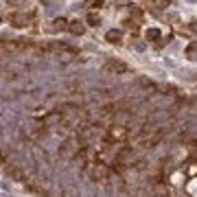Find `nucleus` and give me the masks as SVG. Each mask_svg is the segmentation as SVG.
Listing matches in <instances>:
<instances>
[{
  "label": "nucleus",
  "instance_id": "nucleus-1",
  "mask_svg": "<svg viewBox=\"0 0 197 197\" xmlns=\"http://www.w3.org/2000/svg\"><path fill=\"white\" fill-rule=\"evenodd\" d=\"M88 22H90V24H92V26H99V24H101L99 16H94V13H90V16H88Z\"/></svg>",
  "mask_w": 197,
  "mask_h": 197
},
{
  "label": "nucleus",
  "instance_id": "nucleus-2",
  "mask_svg": "<svg viewBox=\"0 0 197 197\" xmlns=\"http://www.w3.org/2000/svg\"><path fill=\"white\" fill-rule=\"evenodd\" d=\"M118 37H121V33H114V31H112V33H107V40H109V42H121Z\"/></svg>",
  "mask_w": 197,
  "mask_h": 197
},
{
  "label": "nucleus",
  "instance_id": "nucleus-3",
  "mask_svg": "<svg viewBox=\"0 0 197 197\" xmlns=\"http://www.w3.org/2000/svg\"><path fill=\"white\" fill-rule=\"evenodd\" d=\"M70 29H72V33H79V35L83 33V24H72Z\"/></svg>",
  "mask_w": 197,
  "mask_h": 197
},
{
  "label": "nucleus",
  "instance_id": "nucleus-4",
  "mask_svg": "<svg viewBox=\"0 0 197 197\" xmlns=\"http://www.w3.org/2000/svg\"><path fill=\"white\" fill-rule=\"evenodd\" d=\"M155 2H158V7H162V4H160V2H169V0H155Z\"/></svg>",
  "mask_w": 197,
  "mask_h": 197
}]
</instances>
